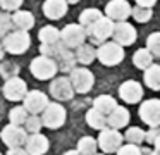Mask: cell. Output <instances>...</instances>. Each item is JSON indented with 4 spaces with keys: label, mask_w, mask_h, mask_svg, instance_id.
<instances>
[{
    "label": "cell",
    "mask_w": 160,
    "mask_h": 155,
    "mask_svg": "<svg viewBox=\"0 0 160 155\" xmlns=\"http://www.w3.org/2000/svg\"><path fill=\"white\" fill-rule=\"evenodd\" d=\"M29 71H31V74L35 76L36 79L45 81V79H52L53 76L59 72V65H57V62L53 60L52 57L40 55V57H36L31 60Z\"/></svg>",
    "instance_id": "obj_1"
},
{
    "label": "cell",
    "mask_w": 160,
    "mask_h": 155,
    "mask_svg": "<svg viewBox=\"0 0 160 155\" xmlns=\"http://www.w3.org/2000/svg\"><path fill=\"white\" fill-rule=\"evenodd\" d=\"M4 50H7L9 54L12 55H19V54H24L26 50L29 48L31 45V38H29V33L28 31H11L7 36H4Z\"/></svg>",
    "instance_id": "obj_2"
},
{
    "label": "cell",
    "mask_w": 160,
    "mask_h": 155,
    "mask_svg": "<svg viewBox=\"0 0 160 155\" xmlns=\"http://www.w3.org/2000/svg\"><path fill=\"white\" fill-rule=\"evenodd\" d=\"M97 59L103 65H117L124 59V48L115 41H103L97 50Z\"/></svg>",
    "instance_id": "obj_3"
},
{
    "label": "cell",
    "mask_w": 160,
    "mask_h": 155,
    "mask_svg": "<svg viewBox=\"0 0 160 155\" xmlns=\"http://www.w3.org/2000/svg\"><path fill=\"white\" fill-rule=\"evenodd\" d=\"M84 29H86V36H90L93 43H103L114 31V21L108 19L107 16H102L98 21H95Z\"/></svg>",
    "instance_id": "obj_4"
},
{
    "label": "cell",
    "mask_w": 160,
    "mask_h": 155,
    "mask_svg": "<svg viewBox=\"0 0 160 155\" xmlns=\"http://www.w3.org/2000/svg\"><path fill=\"white\" fill-rule=\"evenodd\" d=\"M84 40H86V29L81 24H67L60 31V41L69 50L81 47L84 43Z\"/></svg>",
    "instance_id": "obj_5"
},
{
    "label": "cell",
    "mask_w": 160,
    "mask_h": 155,
    "mask_svg": "<svg viewBox=\"0 0 160 155\" xmlns=\"http://www.w3.org/2000/svg\"><path fill=\"white\" fill-rule=\"evenodd\" d=\"M71 85H72L74 91L78 93H88L93 88L95 83V76L90 69L86 67H74L71 71Z\"/></svg>",
    "instance_id": "obj_6"
},
{
    "label": "cell",
    "mask_w": 160,
    "mask_h": 155,
    "mask_svg": "<svg viewBox=\"0 0 160 155\" xmlns=\"http://www.w3.org/2000/svg\"><path fill=\"white\" fill-rule=\"evenodd\" d=\"M42 122L45 127L48 129H57L60 127L64 122H66V109H64L60 103H50L45 107L43 110V117H42Z\"/></svg>",
    "instance_id": "obj_7"
},
{
    "label": "cell",
    "mask_w": 160,
    "mask_h": 155,
    "mask_svg": "<svg viewBox=\"0 0 160 155\" xmlns=\"http://www.w3.org/2000/svg\"><path fill=\"white\" fill-rule=\"evenodd\" d=\"M122 140H124V136L117 129L105 127V129H102L100 136H98V147L105 153H114V152H117L122 147Z\"/></svg>",
    "instance_id": "obj_8"
},
{
    "label": "cell",
    "mask_w": 160,
    "mask_h": 155,
    "mask_svg": "<svg viewBox=\"0 0 160 155\" xmlns=\"http://www.w3.org/2000/svg\"><path fill=\"white\" fill-rule=\"evenodd\" d=\"M139 117L150 127L160 126V100L152 98V100L143 102L141 107H139Z\"/></svg>",
    "instance_id": "obj_9"
},
{
    "label": "cell",
    "mask_w": 160,
    "mask_h": 155,
    "mask_svg": "<svg viewBox=\"0 0 160 155\" xmlns=\"http://www.w3.org/2000/svg\"><path fill=\"white\" fill-rule=\"evenodd\" d=\"M115 43H119L121 47H129L136 41V29L132 24H129L128 21H119L114 24V31H112Z\"/></svg>",
    "instance_id": "obj_10"
},
{
    "label": "cell",
    "mask_w": 160,
    "mask_h": 155,
    "mask_svg": "<svg viewBox=\"0 0 160 155\" xmlns=\"http://www.w3.org/2000/svg\"><path fill=\"white\" fill-rule=\"evenodd\" d=\"M131 9L128 0H110L105 5V16L112 21H126L131 16Z\"/></svg>",
    "instance_id": "obj_11"
},
{
    "label": "cell",
    "mask_w": 160,
    "mask_h": 155,
    "mask_svg": "<svg viewBox=\"0 0 160 155\" xmlns=\"http://www.w3.org/2000/svg\"><path fill=\"white\" fill-rule=\"evenodd\" d=\"M50 95H52L55 100H60V102L71 100L72 95H74V88H72V85H71V79L64 78V76L55 78L52 83H50Z\"/></svg>",
    "instance_id": "obj_12"
},
{
    "label": "cell",
    "mask_w": 160,
    "mask_h": 155,
    "mask_svg": "<svg viewBox=\"0 0 160 155\" xmlns=\"http://www.w3.org/2000/svg\"><path fill=\"white\" fill-rule=\"evenodd\" d=\"M26 93H28V90H26L24 79L14 76V78H9L7 81H5V85H4V95H5V98H7V100L19 102V100H22L26 96Z\"/></svg>",
    "instance_id": "obj_13"
},
{
    "label": "cell",
    "mask_w": 160,
    "mask_h": 155,
    "mask_svg": "<svg viewBox=\"0 0 160 155\" xmlns=\"http://www.w3.org/2000/svg\"><path fill=\"white\" fill-rule=\"evenodd\" d=\"M26 138H28L26 131L19 126H14V124H9L2 129V140L9 148H18L21 145H24Z\"/></svg>",
    "instance_id": "obj_14"
},
{
    "label": "cell",
    "mask_w": 160,
    "mask_h": 155,
    "mask_svg": "<svg viewBox=\"0 0 160 155\" xmlns=\"http://www.w3.org/2000/svg\"><path fill=\"white\" fill-rule=\"evenodd\" d=\"M22 100H24V105H22V107H24L28 112L35 114V116L38 112H43L45 107L48 105V98H47V95H45V93H42V91H38V90L28 91Z\"/></svg>",
    "instance_id": "obj_15"
},
{
    "label": "cell",
    "mask_w": 160,
    "mask_h": 155,
    "mask_svg": "<svg viewBox=\"0 0 160 155\" xmlns=\"http://www.w3.org/2000/svg\"><path fill=\"white\" fill-rule=\"evenodd\" d=\"M119 96L128 103H138L143 98V88L138 81H124L119 88Z\"/></svg>",
    "instance_id": "obj_16"
},
{
    "label": "cell",
    "mask_w": 160,
    "mask_h": 155,
    "mask_svg": "<svg viewBox=\"0 0 160 155\" xmlns=\"http://www.w3.org/2000/svg\"><path fill=\"white\" fill-rule=\"evenodd\" d=\"M24 145H26L24 150L29 155H43L48 150V140L42 133H33L31 136H28Z\"/></svg>",
    "instance_id": "obj_17"
},
{
    "label": "cell",
    "mask_w": 160,
    "mask_h": 155,
    "mask_svg": "<svg viewBox=\"0 0 160 155\" xmlns=\"http://www.w3.org/2000/svg\"><path fill=\"white\" fill-rule=\"evenodd\" d=\"M66 12H67L66 0H45V3H43V14L52 21L62 19L66 16Z\"/></svg>",
    "instance_id": "obj_18"
},
{
    "label": "cell",
    "mask_w": 160,
    "mask_h": 155,
    "mask_svg": "<svg viewBox=\"0 0 160 155\" xmlns=\"http://www.w3.org/2000/svg\"><path fill=\"white\" fill-rule=\"evenodd\" d=\"M129 122V110L124 109V107L117 105L110 114L107 116V126L112 127V129H121V127L128 126Z\"/></svg>",
    "instance_id": "obj_19"
},
{
    "label": "cell",
    "mask_w": 160,
    "mask_h": 155,
    "mask_svg": "<svg viewBox=\"0 0 160 155\" xmlns=\"http://www.w3.org/2000/svg\"><path fill=\"white\" fill-rule=\"evenodd\" d=\"M12 16V24H14L18 29L21 31H29L33 26H35V16H33L29 10H16Z\"/></svg>",
    "instance_id": "obj_20"
},
{
    "label": "cell",
    "mask_w": 160,
    "mask_h": 155,
    "mask_svg": "<svg viewBox=\"0 0 160 155\" xmlns=\"http://www.w3.org/2000/svg\"><path fill=\"white\" fill-rule=\"evenodd\" d=\"M53 60L57 62L60 71H72L74 69V64H76V55L69 50V48L64 47L59 54L53 57Z\"/></svg>",
    "instance_id": "obj_21"
},
{
    "label": "cell",
    "mask_w": 160,
    "mask_h": 155,
    "mask_svg": "<svg viewBox=\"0 0 160 155\" xmlns=\"http://www.w3.org/2000/svg\"><path fill=\"white\" fill-rule=\"evenodd\" d=\"M115 107H117V102H115V98L110 95H100L98 98H95V102H93V109L98 110V112H102L103 116H108Z\"/></svg>",
    "instance_id": "obj_22"
},
{
    "label": "cell",
    "mask_w": 160,
    "mask_h": 155,
    "mask_svg": "<svg viewBox=\"0 0 160 155\" xmlns=\"http://www.w3.org/2000/svg\"><path fill=\"white\" fill-rule=\"evenodd\" d=\"M76 62H79V64H83V65H88V64H91V62L95 60V57H97V50H95L91 45H86V43H83L81 47H78L76 48Z\"/></svg>",
    "instance_id": "obj_23"
},
{
    "label": "cell",
    "mask_w": 160,
    "mask_h": 155,
    "mask_svg": "<svg viewBox=\"0 0 160 155\" xmlns=\"http://www.w3.org/2000/svg\"><path fill=\"white\" fill-rule=\"evenodd\" d=\"M145 83L148 85V88L160 91V65L152 64L145 69Z\"/></svg>",
    "instance_id": "obj_24"
},
{
    "label": "cell",
    "mask_w": 160,
    "mask_h": 155,
    "mask_svg": "<svg viewBox=\"0 0 160 155\" xmlns=\"http://www.w3.org/2000/svg\"><path fill=\"white\" fill-rule=\"evenodd\" d=\"M38 40L42 45H52V43H59L60 41V31L53 26H45L40 29L38 33Z\"/></svg>",
    "instance_id": "obj_25"
},
{
    "label": "cell",
    "mask_w": 160,
    "mask_h": 155,
    "mask_svg": "<svg viewBox=\"0 0 160 155\" xmlns=\"http://www.w3.org/2000/svg\"><path fill=\"white\" fill-rule=\"evenodd\" d=\"M152 62H153V55L148 52V48H139V50H136L134 55H132V64L138 69L150 67Z\"/></svg>",
    "instance_id": "obj_26"
},
{
    "label": "cell",
    "mask_w": 160,
    "mask_h": 155,
    "mask_svg": "<svg viewBox=\"0 0 160 155\" xmlns=\"http://www.w3.org/2000/svg\"><path fill=\"white\" fill-rule=\"evenodd\" d=\"M86 122L90 124L93 129H105V126H107V116H103L102 112H98V110L95 109H90L86 112Z\"/></svg>",
    "instance_id": "obj_27"
},
{
    "label": "cell",
    "mask_w": 160,
    "mask_h": 155,
    "mask_svg": "<svg viewBox=\"0 0 160 155\" xmlns=\"http://www.w3.org/2000/svg\"><path fill=\"white\" fill-rule=\"evenodd\" d=\"M98 148V141L91 136H83L78 141V152L81 155H95Z\"/></svg>",
    "instance_id": "obj_28"
},
{
    "label": "cell",
    "mask_w": 160,
    "mask_h": 155,
    "mask_svg": "<svg viewBox=\"0 0 160 155\" xmlns=\"http://www.w3.org/2000/svg\"><path fill=\"white\" fill-rule=\"evenodd\" d=\"M102 17V12L98 9H84L79 14V24L83 28H88L90 24H93L95 21H98Z\"/></svg>",
    "instance_id": "obj_29"
},
{
    "label": "cell",
    "mask_w": 160,
    "mask_h": 155,
    "mask_svg": "<svg viewBox=\"0 0 160 155\" xmlns=\"http://www.w3.org/2000/svg\"><path fill=\"white\" fill-rule=\"evenodd\" d=\"M145 136H146V133L141 129V127H129V129L126 131V134H124V140L128 141V143L139 145V143L145 141Z\"/></svg>",
    "instance_id": "obj_30"
},
{
    "label": "cell",
    "mask_w": 160,
    "mask_h": 155,
    "mask_svg": "<svg viewBox=\"0 0 160 155\" xmlns=\"http://www.w3.org/2000/svg\"><path fill=\"white\" fill-rule=\"evenodd\" d=\"M9 119H11V124L21 126V124H24L26 119H28V110H26L24 107H14V109L9 112Z\"/></svg>",
    "instance_id": "obj_31"
},
{
    "label": "cell",
    "mask_w": 160,
    "mask_h": 155,
    "mask_svg": "<svg viewBox=\"0 0 160 155\" xmlns=\"http://www.w3.org/2000/svg\"><path fill=\"white\" fill-rule=\"evenodd\" d=\"M131 16L134 17L138 23H148V21L152 19L153 12H152V9H148V7H139V5H136L134 9H131Z\"/></svg>",
    "instance_id": "obj_32"
},
{
    "label": "cell",
    "mask_w": 160,
    "mask_h": 155,
    "mask_svg": "<svg viewBox=\"0 0 160 155\" xmlns=\"http://www.w3.org/2000/svg\"><path fill=\"white\" fill-rule=\"evenodd\" d=\"M146 48L153 57H160V33H152L146 38Z\"/></svg>",
    "instance_id": "obj_33"
},
{
    "label": "cell",
    "mask_w": 160,
    "mask_h": 155,
    "mask_svg": "<svg viewBox=\"0 0 160 155\" xmlns=\"http://www.w3.org/2000/svg\"><path fill=\"white\" fill-rule=\"evenodd\" d=\"M12 16L9 12H0V38L7 36L12 29Z\"/></svg>",
    "instance_id": "obj_34"
},
{
    "label": "cell",
    "mask_w": 160,
    "mask_h": 155,
    "mask_svg": "<svg viewBox=\"0 0 160 155\" xmlns=\"http://www.w3.org/2000/svg\"><path fill=\"white\" fill-rule=\"evenodd\" d=\"M24 126H26V131H29V133L33 134V133H40L43 122H42V119H40L38 116H35V114H33V116H28Z\"/></svg>",
    "instance_id": "obj_35"
},
{
    "label": "cell",
    "mask_w": 160,
    "mask_h": 155,
    "mask_svg": "<svg viewBox=\"0 0 160 155\" xmlns=\"http://www.w3.org/2000/svg\"><path fill=\"white\" fill-rule=\"evenodd\" d=\"M22 2L24 0H0V7L4 10H7V12H12V10H19V7L22 5Z\"/></svg>",
    "instance_id": "obj_36"
},
{
    "label": "cell",
    "mask_w": 160,
    "mask_h": 155,
    "mask_svg": "<svg viewBox=\"0 0 160 155\" xmlns=\"http://www.w3.org/2000/svg\"><path fill=\"white\" fill-rule=\"evenodd\" d=\"M117 155H141V150H139L138 145H132V143H128L124 147H121L117 150Z\"/></svg>",
    "instance_id": "obj_37"
},
{
    "label": "cell",
    "mask_w": 160,
    "mask_h": 155,
    "mask_svg": "<svg viewBox=\"0 0 160 155\" xmlns=\"http://www.w3.org/2000/svg\"><path fill=\"white\" fill-rule=\"evenodd\" d=\"M134 2H136V5H139V7H148V9H152L157 0H134Z\"/></svg>",
    "instance_id": "obj_38"
},
{
    "label": "cell",
    "mask_w": 160,
    "mask_h": 155,
    "mask_svg": "<svg viewBox=\"0 0 160 155\" xmlns=\"http://www.w3.org/2000/svg\"><path fill=\"white\" fill-rule=\"evenodd\" d=\"M7 155H29V153L24 150V148L18 147V148H11V150L7 152Z\"/></svg>",
    "instance_id": "obj_39"
},
{
    "label": "cell",
    "mask_w": 160,
    "mask_h": 155,
    "mask_svg": "<svg viewBox=\"0 0 160 155\" xmlns=\"http://www.w3.org/2000/svg\"><path fill=\"white\" fill-rule=\"evenodd\" d=\"M153 145H155L157 150H160V133L157 134V138H155V141H153Z\"/></svg>",
    "instance_id": "obj_40"
},
{
    "label": "cell",
    "mask_w": 160,
    "mask_h": 155,
    "mask_svg": "<svg viewBox=\"0 0 160 155\" xmlns=\"http://www.w3.org/2000/svg\"><path fill=\"white\" fill-rule=\"evenodd\" d=\"M62 155H81V153L78 150H67V152H64Z\"/></svg>",
    "instance_id": "obj_41"
},
{
    "label": "cell",
    "mask_w": 160,
    "mask_h": 155,
    "mask_svg": "<svg viewBox=\"0 0 160 155\" xmlns=\"http://www.w3.org/2000/svg\"><path fill=\"white\" fill-rule=\"evenodd\" d=\"M2 57H4V45L0 43V59H2Z\"/></svg>",
    "instance_id": "obj_42"
},
{
    "label": "cell",
    "mask_w": 160,
    "mask_h": 155,
    "mask_svg": "<svg viewBox=\"0 0 160 155\" xmlns=\"http://www.w3.org/2000/svg\"><path fill=\"white\" fill-rule=\"evenodd\" d=\"M66 2H67V3H78L79 0H66Z\"/></svg>",
    "instance_id": "obj_43"
},
{
    "label": "cell",
    "mask_w": 160,
    "mask_h": 155,
    "mask_svg": "<svg viewBox=\"0 0 160 155\" xmlns=\"http://www.w3.org/2000/svg\"><path fill=\"white\" fill-rule=\"evenodd\" d=\"M95 155H103V153H95Z\"/></svg>",
    "instance_id": "obj_44"
},
{
    "label": "cell",
    "mask_w": 160,
    "mask_h": 155,
    "mask_svg": "<svg viewBox=\"0 0 160 155\" xmlns=\"http://www.w3.org/2000/svg\"><path fill=\"white\" fill-rule=\"evenodd\" d=\"M0 155H2V153H0Z\"/></svg>",
    "instance_id": "obj_45"
}]
</instances>
